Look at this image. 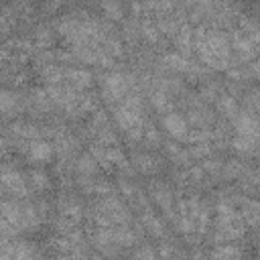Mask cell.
I'll use <instances>...</instances> for the list:
<instances>
[{
	"mask_svg": "<svg viewBox=\"0 0 260 260\" xmlns=\"http://www.w3.org/2000/svg\"><path fill=\"white\" fill-rule=\"evenodd\" d=\"M134 87V77L124 73H108L104 77V93L108 100H124Z\"/></svg>",
	"mask_w": 260,
	"mask_h": 260,
	"instance_id": "2",
	"label": "cell"
},
{
	"mask_svg": "<svg viewBox=\"0 0 260 260\" xmlns=\"http://www.w3.org/2000/svg\"><path fill=\"white\" fill-rule=\"evenodd\" d=\"M51 154H53V146L47 140H41V138L30 140V144H28V156L32 160L43 162V160H49Z\"/></svg>",
	"mask_w": 260,
	"mask_h": 260,
	"instance_id": "6",
	"label": "cell"
},
{
	"mask_svg": "<svg viewBox=\"0 0 260 260\" xmlns=\"http://www.w3.org/2000/svg\"><path fill=\"white\" fill-rule=\"evenodd\" d=\"M136 260H156V256H154L152 248H146V246H142V248L136 252Z\"/></svg>",
	"mask_w": 260,
	"mask_h": 260,
	"instance_id": "21",
	"label": "cell"
},
{
	"mask_svg": "<svg viewBox=\"0 0 260 260\" xmlns=\"http://www.w3.org/2000/svg\"><path fill=\"white\" fill-rule=\"evenodd\" d=\"M165 63H167L171 69H175V71H193V63H191L185 55H181V53H171V55H167V57H165Z\"/></svg>",
	"mask_w": 260,
	"mask_h": 260,
	"instance_id": "10",
	"label": "cell"
},
{
	"mask_svg": "<svg viewBox=\"0 0 260 260\" xmlns=\"http://www.w3.org/2000/svg\"><path fill=\"white\" fill-rule=\"evenodd\" d=\"M177 32H179L177 35V47L181 49V55L187 57V53H191L195 47V37L191 32V28H187V26H181Z\"/></svg>",
	"mask_w": 260,
	"mask_h": 260,
	"instance_id": "9",
	"label": "cell"
},
{
	"mask_svg": "<svg viewBox=\"0 0 260 260\" xmlns=\"http://www.w3.org/2000/svg\"><path fill=\"white\" fill-rule=\"evenodd\" d=\"M30 181H32V185L39 187V189L49 187V179H47V175H45L43 171H32V173H30Z\"/></svg>",
	"mask_w": 260,
	"mask_h": 260,
	"instance_id": "19",
	"label": "cell"
},
{
	"mask_svg": "<svg viewBox=\"0 0 260 260\" xmlns=\"http://www.w3.org/2000/svg\"><path fill=\"white\" fill-rule=\"evenodd\" d=\"M219 110L225 116H230V118H236L238 116V104H236V100L232 95H221L219 98Z\"/></svg>",
	"mask_w": 260,
	"mask_h": 260,
	"instance_id": "17",
	"label": "cell"
},
{
	"mask_svg": "<svg viewBox=\"0 0 260 260\" xmlns=\"http://www.w3.org/2000/svg\"><path fill=\"white\" fill-rule=\"evenodd\" d=\"M211 152V146H209V142H203V144H195V146H191V150H189V154H193V156H205V154H209Z\"/></svg>",
	"mask_w": 260,
	"mask_h": 260,
	"instance_id": "20",
	"label": "cell"
},
{
	"mask_svg": "<svg viewBox=\"0 0 260 260\" xmlns=\"http://www.w3.org/2000/svg\"><path fill=\"white\" fill-rule=\"evenodd\" d=\"M152 195H154L156 203H158L167 213H171V191H169L167 187L158 185V187H154V189H152Z\"/></svg>",
	"mask_w": 260,
	"mask_h": 260,
	"instance_id": "15",
	"label": "cell"
},
{
	"mask_svg": "<svg viewBox=\"0 0 260 260\" xmlns=\"http://www.w3.org/2000/svg\"><path fill=\"white\" fill-rule=\"evenodd\" d=\"M236 130L238 136H248V138H256L258 134V122L256 116L252 112H242L236 116Z\"/></svg>",
	"mask_w": 260,
	"mask_h": 260,
	"instance_id": "4",
	"label": "cell"
},
{
	"mask_svg": "<svg viewBox=\"0 0 260 260\" xmlns=\"http://www.w3.org/2000/svg\"><path fill=\"white\" fill-rule=\"evenodd\" d=\"M65 79L71 83L73 89H85L91 85V73L87 69H77V67L65 69Z\"/></svg>",
	"mask_w": 260,
	"mask_h": 260,
	"instance_id": "5",
	"label": "cell"
},
{
	"mask_svg": "<svg viewBox=\"0 0 260 260\" xmlns=\"http://www.w3.org/2000/svg\"><path fill=\"white\" fill-rule=\"evenodd\" d=\"M175 254H177V250H175L171 244H162V246H160V256H162V260H175Z\"/></svg>",
	"mask_w": 260,
	"mask_h": 260,
	"instance_id": "24",
	"label": "cell"
},
{
	"mask_svg": "<svg viewBox=\"0 0 260 260\" xmlns=\"http://www.w3.org/2000/svg\"><path fill=\"white\" fill-rule=\"evenodd\" d=\"M234 148L242 154H250L256 148V138H248V136H236L234 138Z\"/></svg>",
	"mask_w": 260,
	"mask_h": 260,
	"instance_id": "16",
	"label": "cell"
},
{
	"mask_svg": "<svg viewBox=\"0 0 260 260\" xmlns=\"http://www.w3.org/2000/svg\"><path fill=\"white\" fill-rule=\"evenodd\" d=\"M134 165L142 171V173H154V171H158V158H154V156H150V154H138L136 158H134Z\"/></svg>",
	"mask_w": 260,
	"mask_h": 260,
	"instance_id": "12",
	"label": "cell"
},
{
	"mask_svg": "<svg viewBox=\"0 0 260 260\" xmlns=\"http://www.w3.org/2000/svg\"><path fill=\"white\" fill-rule=\"evenodd\" d=\"M203 169H205V171H213V173H217V171L221 169V162H219V160H207V162L203 165Z\"/></svg>",
	"mask_w": 260,
	"mask_h": 260,
	"instance_id": "25",
	"label": "cell"
},
{
	"mask_svg": "<svg viewBox=\"0 0 260 260\" xmlns=\"http://www.w3.org/2000/svg\"><path fill=\"white\" fill-rule=\"evenodd\" d=\"M240 256H242V252H240L238 246H234V244H219L209 254V260H240Z\"/></svg>",
	"mask_w": 260,
	"mask_h": 260,
	"instance_id": "8",
	"label": "cell"
},
{
	"mask_svg": "<svg viewBox=\"0 0 260 260\" xmlns=\"http://www.w3.org/2000/svg\"><path fill=\"white\" fill-rule=\"evenodd\" d=\"M20 110V100L8 89H0V112L4 116H14Z\"/></svg>",
	"mask_w": 260,
	"mask_h": 260,
	"instance_id": "7",
	"label": "cell"
},
{
	"mask_svg": "<svg viewBox=\"0 0 260 260\" xmlns=\"http://www.w3.org/2000/svg\"><path fill=\"white\" fill-rule=\"evenodd\" d=\"M12 130H14V134H16V136L26 138V140H37V138H41V130H39L37 126H32V124L18 122V124H14V126H12Z\"/></svg>",
	"mask_w": 260,
	"mask_h": 260,
	"instance_id": "11",
	"label": "cell"
},
{
	"mask_svg": "<svg viewBox=\"0 0 260 260\" xmlns=\"http://www.w3.org/2000/svg\"><path fill=\"white\" fill-rule=\"evenodd\" d=\"M195 45L199 51V57L213 69H228L230 67V49L228 39L219 30L199 28L195 35Z\"/></svg>",
	"mask_w": 260,
	"mask_h": 260,
	"instance_id": "1",
	"label": "cell"
},
{
	"mask_svg": "<svg viewBox=\"0 0 260 260\" xmlns=\"http://www.w3.org/2000/svg\"><path fill=\"white\" fill-rule=\"evenodd\" d=\"M162 126L165 130L173 136V138H179V140H185L187 138V132H189V126H187V120L175 112H169L165 118H162Z\"/></svg>",
	"mask_w": 260,
	"mask_h": 260,
	"instance_id": "3",
	"label": "cell"
},
{
	"mask_svg": "<svg viewBox=\"0 0 260 260\" xmlns=\"http://www.w3.org/2000/svg\"><path fill=\"white\" fill-rule=\"evenodd\" d=\"M106 10H110L112 14H116L114 18H120V4H104Z\"/></svg>",
	"mask_w": 260,
	"mask_h": 260,
	"instance_id": "26",
	"label": "cell"
},
{
	"mask_svg": "<svg viewBox=\"0 0 260 260\" xmlns=\"http://www.w3.org/2000/svg\"><path fill=\"white\" fill-rule=\"evenodd\" d=\"M95 169H98V162L93 160L91 154H85V156H81L77 160V171L81 175H91V173H95Z\"/></svg>",
	"mask_w": 260,
	"mask_h": 260,
	"instance_id": "18",
	"label": "cell"
},
{
	"mask_svg": "<svg viewBox=\"0 0 260 260\" xmlns=\"http://www.w3.org/2000/svg\"><path fill=\"white\" fill-rule=\"evenodd\" d=\"M14 232H16V230H14V228L0 215V238H8V236H12Z\"/></svg>",
	"mask_w": 260,
	"mask_h": 260,
	"instance_id": "22",
	"label": "cell"
},
{
	"mask_svg": "<svg viewBox=\"0 0 260 260\" xmlns=\"http://www.w3.org/2000/svg\"><path fill=\"white\" fill-rule=\"evenodd\" d=\"M240 173H244V167H242L240 162H236V160L228 162V167H225V175H230V177H236V175H240Z\"/></svg>",
	"mask_w": 260,
	"mask_h": 260,
	"instance_id": "23",
	"label": "cell"
},
{
	"mask_svg": "<svg viewBox=\"0 0 260 260\" xmlns=\"http://www.w3.org/2000/svg\"><path fill=\"white\" fill-rule=\"evenodd\" d=\"M142 221H144L146 230H148L152 236H162V234H165V225H162V221H160L156 215H152L148 209H146V213H142Z\"/></svg>",
	"mask_w": 260,
	"mask_h": 260,
	"instance_id": "13",
	"label": "cell"
},
{
	"mask_svg": "<svg viewBox=\"0 0 260 260\" xmlns=\"http://www.w3.org/2000/svg\"><path fill=\"white\" fill-rule=\"evenodd\" d=\"M150 102H152V106L158 110V112H167L169 108H171V100H169V93L160 87V89H156V91H152V95H150Z\"/></svg>",
	"mask_w": 260,
	"mask_h": 260,
	"instance_id": "14",
	"label": "cell"
}]
</instances>
